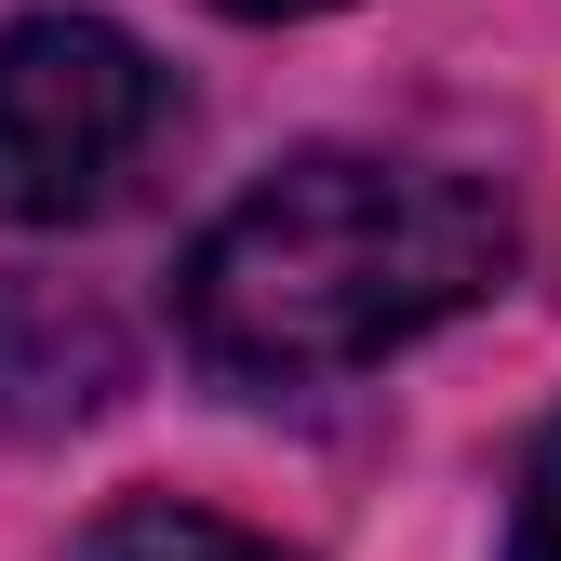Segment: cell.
Wrapping results in <instances>:
<instances>
[{
    "label": "cell",
    "mask_w": 561,
    "mask_h": 561,
    "mask_svg": "<svg viewBox=\"0 0 561 561\" xmlns=\"http://www.w3.org/2000/svg\"><path fill=\"white\" fill-rule=\"evenodd\" d=\"M121 401V334L67 295H14L0 308V414L14 428H81Z\"/></svg>",
    "instance_id": "3957f363"
},
{
    "label": "cell",
    "mask_w": 561,
    "mask_h": 561,
    "mask_svg": "<svg viewBox=\"0 0 561 561\" xmlns=\"http://www.w3.org/2000/svg\"><path fill=\"white\" fill-rule=\"evenodd\" d=\"M508 561H561V414H548V442L522 468V508H508Z\"/></svg>",
    "instance_id": "5b68a950"
},
{
    "label": "cell",
    "mask_w": 561,
    "mask_h": 561,
    "mask_svg": "<svg viewBox=\"0 0 561 561\" xmlns=\"http://www.w3.org/2000/svg\"><path fill=\"white\" fill-rule=\"evenodd\" d=\"M81 561H295V548H267V535H241V522H215V508L134 495V508H107V522L81 535Z\"/></svg>",
    "instance_id": "277c9868"
},
{
    "label": "cell",
    "mask_w": 561,
    "mask_h": 561,
    "mask_svg": "<svg viewBox=\"0 0 561 561\" xmlns=\"http://www.w3.org/2000/svg\"><path fill=\"white\" fill-rule=\"evenodd\" d=\"M215 14H254V27H280V14H334V0H215Z\"/></svg>",
    "instance_id": "8992f818"
},
{
    "label": "cell",
    "mask_w": 561,
    "mask_h": 561,
    "mask_svg": "<svg viewBox=\"0 0 561 561\" xmlns=\"http://www.w3.org/2000/svg\"><path fill=\"white\" fill-rule=\"evenodd\" d=\"M174 67L107 14H14L0 27V228H94L174 148Z\"/></svg>",
    "instance_id": "7a4b0ae2"
},
{
    "label": "cell",
    "mask_w": 561,
    "mask_h": 561,
    "mask_svg": "<svg viewBox=\"0 0 561 561\" xmlns=\"http://www.w3.org/2000/svg\"><path fill=\"white\" fill-rule=\"evenodd\" d=\"M508 267H522V215L481 174L388 161V148H308L201 228L174 321L201 375L280 401V388H334L414 347L428 321L481 308Z\"/></svg>",
    "instance_id": "6da1fadb"
}]
</instances>
